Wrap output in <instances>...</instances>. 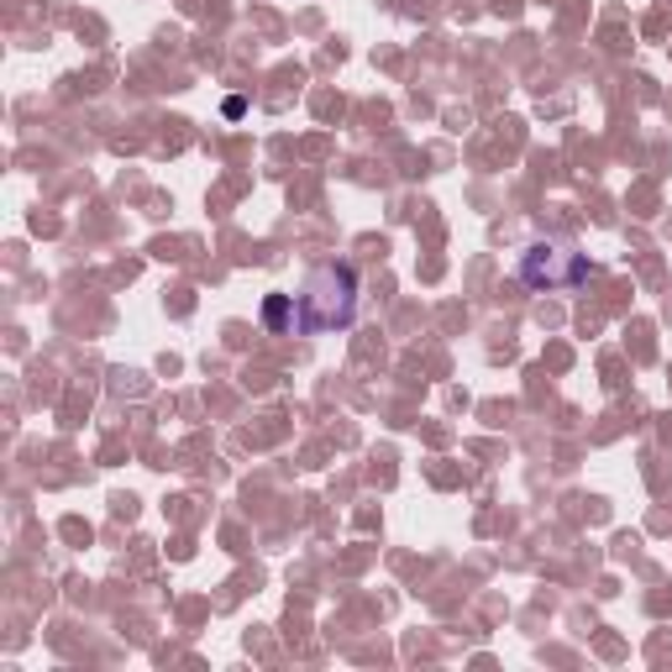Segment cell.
<instances>
[{
	"instance_id": "cell-1",
	"label": "cell",
	"mask_w": 672,
	"mask_h": 672,
	"mask_svg": "<svg viewBox=\"0 0 672 672\" xmlns=\"http://www.w3.org/2000/svg\"><path fill=\"white\" fill-rule=\"evenodd\" d=\"M357 320V268L353 263H320L295 295V332L320 336Z\"/></svg>"
},
{
	"instance_id": "cell-2",
	"label": "cell",
	"mask_w": 672,
	"mask_h": 672,
	"mask_svg": "<svg viewBox=\"0 0 672 672\" xmlns=\"http://www.w3.org/2000/svg\"><path fill=\"white\" fill-rule=\"evenodd\" d=\"M583 279H589V258H583V253L557 247V243L525 247V258H521L525 289H536V295H546V289H579Z\"/></svg>"
},
{
	"instance_id": "cell-3",
	"label": "cell",
	"mask_w": 672,
	"mask_h": 672,
	"mask_svg": "<svg viewBox=\"0 0 672 672\" xmlns=\"http://www.w3.org/2000/svg\"><path fill=\"white\" fill-rule=\"evenodd\" d=\"M263 326H268V332H289V326H295V295L263 299Z\"/></svg>"
},
{
	"instance_id": "cell-4",
	"label": "cell",
	"mask_w": 672,
	"mask_h": 672,
	"mask_svg": "<svg viewBox=\"0 0 672 672\" xmlns=\"http://www.w3.org/2000/svg\"><path fill=\"white\" fill-rule=\"evenodd\" d=\"M221 111H226V116H231V121H237V116H243V111H247V100H243V95H231V100H226Z\"/></svg>"
}]
</instances>
